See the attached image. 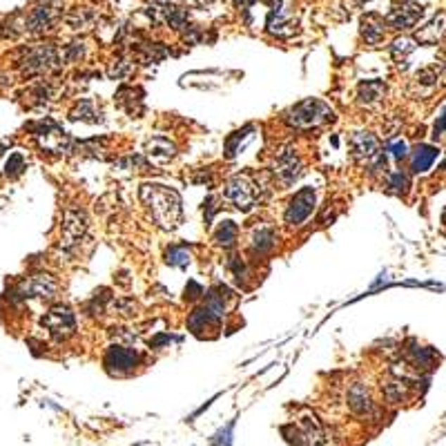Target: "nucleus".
Returning a JSON list of instances; mask_svg holds the SVG:
<instances>
[{"label": "nucleus", "mask_w": 446, "mask_h": 446, "mask_svg": "<svg viewBox=\"0 0 446 446\" xmlns=\"http://www.w3.org/2000/svg\"><path fill=\"white\" fill-rule=\"evenodd\" d=\"M141 201L150 210L152 219L165 230H174L181 226V199L174 190L165 186H143L141 188Z\"/></svg>", "instance_id": "nucleus-1"}, {"label": "nucleus", "mask_w": 446, "mask_h": 446, "mask_svg": "<svg viewBox=\"0 0 446 446\" xmlns=\"http://www.w3.org/2000/svg\"><path fill=\"white\" fill-rule=\"evenodd\" d=\"M283 121L295 129H312L335 121V112L328 103L319 98H306L283 114Z\"/></svg>", "instance_id": "nucleus-2"}, {"label": "nucleus", "mask_w": 446, "mask_h": 446, "mask_svg": "<svg viewBox=\"0 0 446 446\" xmlns=\"http://www.w3.org/2000/svg\"><path fill=\"white\" fill-rule=\"evenodd\" d=\"M63 56L54 45H41L25 51V56L18 60V70L23 76H41L51 70L63 68Z\"/></svg>", "instance_id": "nucleus-3"}, {"label": "nucleus", "mask_w": 446, "mask_h": 446, "mask_svg": "<svg viewBox=\"0 0 446 446\" xmlns=\"http://www.w3.org/2000/svg\"><path fill=\"white\" fill-rule=\"evenodd\" d=\"M63 16V0H41L25 18V34L43 36L56 30V23Z\"/></svg>", "instance_id": "nucleus-4"}, {"label": "nucleus", "mask_w": 446, "mask_h": 446, "mask_svg": "<svg viewBox=\"0 0 446 446\" xmlns=\"http://www.w3.org/2000/svg\"><path fill=\"white\" fill-rule=\"evenodd\" d=\"M223 199L230 201L234 208L248 212V210L255 208L257 201H261V188H257L253 177L234 174L232 179H228L226 188H223Z\"/></svg>", "instance_id": "nucleus-5"}, {"label": "nucleus", "mask_w": 446, "mask_h": 446, "mask_svg": "<svg viewBox=\"0 0 446 446\" xmlns=\"http://www.w3.org/2000/svg\"><path fill=\"white\" fill-rule=\"evenodd\" d=\"M350 150L355 161L371 167V172H384L386 154L379 150V141L371 132H355L350 136Z\"/></svg>", "instance_id": "nucleus-6"}, {"label": "nucleus", "mask_w": 446, "mask_h": 446, "mask_svg": "<svg viewBox=\"0 0 446 446\" xmlns=\"http://www.w3.org/2000/svg\"><path fill=\"white\" fill-rule=\"evenodd\" d=\"M293 0H270V14L266 27L279 38H291L297 34V20L293 16Z\"/></svg>", "instance_id": "nucleus-7"}, {"label": "nucleus", "mask_w": 446, "mask_h": 446, "mask_svg": "<svg viewBox=\"0 0 446 446\" xmlns=\"http://www.w3.org/2000/svg\"><path fill=\"white\" fill-rule=\"evenodd\" d=\"M272 170L281 186H293V183L304 174V163H301L299 154L293 148H283L277 156H274Z\"/></svg>", "instance_id": "nucleus-8"}, {"label": "nucleus", "mask_w": 446, "mask_h": 446, "mask_svg": "<svg viewBox=\"0 0 446 446\" xmlns=\"http://www.w3.org/2000/svg\"><path fill=\"white\" fill-rule=\"evenodd\" d=\"M314 201H317L314 190L312 188H301L291 199V203H288L286 212H283V219H286L288 226L297 228L304 221H308V217L312 215V210H314Z\"/></svg>", "instance_id": "nucleus-9"}, {"label": "nucleus", "mask_w": 446, "mask_h": 446, "mask_svg": "<svg viewBox=\"0 0 446 446\" xmlns=\"http://www.w3.org/2000/svg\"><path fill=\"white\" fill-rule=\"evenodd\" d=\"M141 362V355L134 348L112 346L105 352V369L110 375H129Z\"/></svg>", "instance_id": "nucleus-10"}, {"label": "nucleus", "mask_w": 446, "mask_h": 446, "mask_svg": "<svg viewBox=\"0 0 446 446\" xmlns=\"http://www.w3.org/2000/svg\"><path fill=\"white\" fill-rule=\"evenodd\" d=\"M49 335L54 337V339H68L70 335H74L76 331V319H74V312L68 308V306H54L51 308L43 321H41Z\"/></svg>", "instance_id": "nucleus-11"}, {"label": "nucleus", "mask_w": 446, "mask_h": 446, "mask_svg": "<svg viewBox=\"0 0 446 446\" xmlns=\"http://www.w3.org/2000/svg\"><path fill=\"white\" fill-rule=\"evenodd\" d=\"M87 232V217L81 210H68L63 217V237H60V246L65 250H74V248L81 243V239Z\"/></svg>", "instance_id": "nucleus-12"}, {"label": "nucleus", "mask_w": 446, "mask_h": 446, "mask_svg": "<svg viewBox=\"0 0 446 446\" xmlns=\"http://www.w3.org/2000/svg\"><path fill=\"white\" fill-rule=\"evenodd\" d=\"M58 293V281L51 274H32L18 286V295L23 299H51Z\"/></svg>", "instance_id": "nucleus-13"}, {"label": "nucleus", "mask_w": 446, "mask_h": 446, "mask_svg": "<svg viewBox=\"0 0 446 446\" xmlns=\"http://www.w3.org/2000/svg\"><path fill=\"white\" fill-rule=\"evenodd\" d=\"M424 9L419 5H411V3H404L395 9H390V14L386 16V25L393 30H413L415 25L419 23V18H422Z\"/></svg>", "instance_id": "nucleus-14"}, {"label": "nucleus", "mask_w": 446, "mask_h": 446, "mask_svg": "<svg viewBox=\"0 0 446 446\" xmlns=\"http://www.w3.org/2000/svg\"><path fill=\"white\" fill-rule=\"evenodd\" d=\"M346 400H348L350 411L355 413V415H359V417H373L377 413V406H375V402L371 397V393H369V388H366L362 382L352 384L348 388Z\"/></svg>", "instance_id": "nucleus-15"}, {"label": "nucleus", "mask_w": 446, "mask_h": 446, "mask_svg": "<svg viewBox=\"0 0 446 446\" xmlns=\"http://www.w3.org/2000/svg\"><path fill=\"white\" fill-rule=\"evenodd\" d=\"M440 150L435 146H428V143H419V146L413 148V152L409 154L411 161V172L413 174H426L433 167V163L438 161Z\"/></svg>", "instance_id": "nucleus-16"}, {"label": "nucleus", "mask_w": 446, "mask_h": 446, "mask_svg": "<svg viewBox=\"0 0 446 446\" xmlns=\"http://www.w3.org/2000/svg\"><path fill=\"white\" fill-rule=\"evenodd\" d=\"M444 34H446V14L440 11V14L433 16L424 27L415 34V41L422 45H435L438 41H442Z\"/></svg>", "instance_id": "nucleus-17"}, {"label": "nucleus", "mask_w": 446, "mask_h": 446, "mask_svg": "<svg viewBox=\"0 0 446 446\" xmlns=\"http://www.w3.org/2000/svg\"><path fill=\"white\" fill-rule=\"evenodd\" d=\"M386 96V83L379 81V78H373V81H364L357 89V101L366 108H375L384 101Z\"/></svg>", "instance_id": "nucleus-18"}, {"label": "nucleus", "mask_w": 446, "mask_h": 446, "mask_svg": "<svg viewBox=\"0 0 446 446\" xmlns=\"http://www.w3.org/2000/svg\"><path fill=\"white\" fill-rule=\"evenodd\" d=\"M277 246V230L272 226H257L250 234V250L257 255H266Z\"/></svg>", "instance_id": "nucleus-19"}, {"label": "nucleus", "mask_w": 446, "mask_h": 446, "mask_svg": "<svg viewBox=\"0 0 446 446\" xmlns=\"http://www.w3.org/2000/svg\"><path fill=\"white\" fill-rule=\"evenodd\" d=\"M406 357H409V364L417 371H431L435 369V362L440 359L438 352L433 350L431 346H413L406 352Z\"/></svg>", "instance_id": "nucleus-20"}, {"label": "nucleus", "mask_w": 446, "mask_h": 446, "mask_svg": "<svg viewBox=\"0 0 446 446\" xmlns=\"http://www.w3.org/2000/svg\"><path fill=\"white\" fill-rule=\"evenodd\" d=\"M146 152H148L150 159H154V161H170L177 154V148H174V143H170V139L154 136V139L148 141Z\"/></svg>", "instance_id": "nucleus-21"}, {"label": "nucleus", "mask_w": 446, "mask_h": 446, "mask_svg": "<svg viewBox=\"0 0 446 446\" xmlns=\"http://www.w3.org/2000/svg\"><path fill=\"white\" fill-rule=\"evenodd\" d=\"M65 20H68V25L72 30H89L96 25L98 14L91 7H74Z\"/></svg>", "instance_id": "nucleus-22"}, {"label": "nucleus", "mask_w": 446, "mask_h": 446, "mask_svg": "<svg viewBox=\"0 0 446 446\" xmlns=\"http://www.w3.org/2000/svg\"><path fill=\"white\" fill-rule=\"evenodd\" d=\"M362 38L369 45H379L384 41V20H379L377 16H366L362 20Z\"/></svg>", "instance_id": "nucleus-23"}, {"label": "nucleus", "mask_w": 446, "mask_h": 446, "mask_svg": "<svg viewBox=\"0 0 446 446\" xmlns=\"http://www.w3.org/2000/svg\"><path fill=\"white\" fill-rule=\"evenodd\" d=\"M98 112L94 108V101H89V98H81L76 103V108L72 110V119L74 121H87V123H98Z\"/></svg>", "instance_id": "nucleus-24"}, {"label": "nucleus", "mask_w": 446, "mask_h": 446, "mask_svg": "<svg viewBox=\"0 0 446 446\" xmlns=\"http://www.w3.org/2000/svg\"><path fill=\"white\" fill-rule=\"evenodd\" d=\"M237 237H239V228L234 226L232 221H223L219 230L215 232V241L223 248H232L234 243H237Z\"/></svg>", "instance_id": "nucleus-25"}, {"label": "nucleus", "mask_w": 446, "mask_h": 446, "mask_svg": "<svg viewBox=\"0 0 446 446\" xmlns=\"http://www.w3.org/2000/svg\"><path fill=\"white\" fill-rule=\"evenodd\" d=\"M234 424H237V419H230L228 424L217 428L212 435H210L208 444L210 446H232L234 444Z\"/></svg>", "instance_id": "nucleus-26"}, {"label": "nucleus", "mask_w": 446, "mask_h": 446, "mask_svg": "<svg viewBox=\"0 0 446 446\" xmlns=\"http://www.w3.org/2000/svg\"><path fill=\"white\" fill-rule=\"evenodd\" d=\"M413 51H415L413 38H397V41L390 45V56L400 65V68H402V63H406V58L413 54Z\"/></svg>", "instance_id": "nucleus-27"}, {"label": "nucleus", "mask_w": 446, "mask_h": 446, "mask_svg": "<svg viewBox=\"0 0 446 446\" xmlns=\"http://www.w3.org/2000/svg\"><path fill=\"white\" fill-rule=\"evenodd\" d=\"M384 395L390 404H402L406 397H409V384L402 382V379H395V382H386L382 386Z\"/></svg>", "instance_id": "nucleus-28"}, {"label": "nucleus", "mask_w": 446, "mask_h": 446, "mask_svg": "<svg viewBox=\"0 0 446 446\" xmlns=\"http://www.w3.org/2000/svg\"><path fill=\"white\" fill-rule=\"evenodd\" d=\"M411 188V179L406 172H402V170H395V172H390L386 177V190L393 192V194H406Z\"/></svg>", "instance_id": "nucleus-29"}, {"label": "nucleus", "mask_w": 446, "mask_h": 446, "mask_svg": "<svg viewBox=\"0 0 446 446\" xmlns=\"http://www.w3.org/2000/svg\"><path fill=\"white\" fill-rule=\"evenodd\" d=\"M165 261L170 266H177V268H186L190 264V253L186 246H172L170 250L165 253Z\"/></svg>", "instance_id": "nucleus-30"}, {"label": "nucleus", "mask_w": 446, "mask_h": 446, "mask_svg": "<svg viewBox=\"0 0 446 446\" xmlns=\"http://www.w3.org/2000/svg\"><path fill=\"white\" fill-rule=\"evenodd\" d=\"M25 167H27V161H25V156L20 152H14V154H9V159L5 163V174L9 179H18L25 172Z\"/></svg>", "instance_id": "nucleus-31"}, {"label": "nucleus", "mask_w": 446, "mask_h": 446, "mask_svg": "<svg viewBox=\"0 0 446 446\" xmlns=\"http://www.w3.org/2000/svg\"><path fill=\"white\" fill-rule=\"evenodd\" d=\"M438 81H440V72H438L435 68H424V70H419V72L415 74V83H417L419 87H426L428 91L438 85Z\"/></svg>", "instance_id": "nucleus-32"}, {"label": "nucleus", "mask_w": 446, "mask_h": 446, "mask_svg": "<svg viewBox=\"0 0 446 446\" xmlns=\"http://www.w3.org/2000/svg\"><path fill=\"white\" fill-rule=\"evenodd\" d=\"M386 152H390L393 159H397V161H402V159H406V156H409V148H406L404 141H393V143H388Z\"/></svg>", "instance_id": "nucleus-33"}, {"label": "nucleus", "mask_w": 446, "mask_h": 446, "mask_svg": "<svg viewBox=\"0 0 446 446\" xmlns=\"http://www.w3.org/2000/svg\"><path fill=\"white\" fill-rule=\"evenodd\" d=\"M444 132H446V105H444V110L440 114V119L435 121V127H433V139H440Z\"/></svg>", "instance_id": "nucleus-34"}, {"label": "nucleus", "mask_w": 446, "mask_h": 446, "mask_svg": "<svg viewBox=\"0 0 446 446\" xmlns=\"http://www.w3.org/2000/svg\"><path fill=\"white\" fill-rule=\"evenodd\" d=\"M253 3H255V0H234V7L241 9V11H248Z\"/></svg>", "instance_id": "nucleus-35"}, {"label": "nucleus", "mask_w": 446, "mask_h": 446, "mask_svg": "<svg viewBox=\"0 0 446 446\" xmlns=\"http://www.w3.org/2000/svg\"><path fill=\"white\" fill-rule=\"evenodd\" d=\"M442 72H444V76H446V54H442Z\"/></svg>", "instance_id": "nucleus-36"}, {"label": "nucleus", "mask_w": 446, "mask_h": 446, "mask_svg": "<svg viewBox=\"0 0 446 446\" xmlns=\"http://www.w3.org/2000/svg\"><path fill=\"white\" fill-rule=\"evenodd\" d=\"M444 170H446V163H444Z\"/></svg>", "instance_id": "nucleus-37"}, {"label": "nucleus", "mask_w": 446, "mask_h": 446, "mask_svg": "<svg viewBox=\"0 0 446 446\" xmlns=\"http://www.w3.org/2000/svg\"><path fill=\"white\" fill-rule=\"evenodd\" d=\"M192 3H194V0H192Z\"/></svg>", "instance_id": "nucleus-38"}]
</instances>
